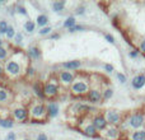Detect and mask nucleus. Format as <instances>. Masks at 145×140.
<instances>
[{
	"instance_id": "obj_27",
	"label": "nucleus",
	"mask_w": 145,
	"mask_h": 140,
	"mask_svg": "<svg viewBox=\"0 0 145 140\" xmlns=\"http://www.w3.org/2000/svg\"><path fill=\"white\" fill-rule=\"evenodd\" d=\"M7 36H8V38H12L13 36H14V29H13V27H12V26H9V27H8Z\"/></svg>"
},
{
	"instance_id": "obj_29",
	"label": "nucleus",
	"mask_w": 145,
	"mask_h": 140,
	"mask_svg": "<svg viewBox=\"0 0 145 140\" xmlns=\"http://www.w3.org/2000/svg\"><path fill=\"white\" fill-rule=\"evenodd\" d=\"M50 32H51V27H45L40 31L41 35H47V33H50Z\"/></svg>"
},
{
	"instance_id": "obj_42",
	"label": "nucleus",
	"mask_w": 145,
	"mask_h": 140,
	"mask_svg": "<svg viewBox=\"0 0 145 140\" xmlns=\"http://www.w3.org/2000/svg\"><path fill=\"white\" fill-rule=\"evenodd\" d=\"M1 74H3V68L0 66V75H1Z\"/></svg>"
},
{
	"instance_id": "obj_13",
	"label": "nucleus",
	"mask_w": 145,
	"mask_h": 140,
	"mask_svg": "<svg viewBox=\"0 0 145 140\" xmlns=\"http://www.w3.org/2000/svg\"><path fill=\"white\" fill-rule=\"evenodd\" d=\"M47 112H48V116H51V117H55V116L59 113V107H57V105H56V103H54V102L48 103V106H47Z\"/></svg>"
},
{
	"instance_id": "obj_22",
	"label": "nucleus",
	"mask_w": 145,
	"mask_h": 140,
	"mask_svg": "<svg viewBox=\"0 0 145 140\" xmlns=\"http://www.w3.org/2000/svg\"><path fill=\"white\" fill-rule=\"evenodd\" d=\"M33 89H35V93H36V94H37L40 98H43V97H45V92H43V90H41L40 85L35 84V87H33Z\"/></svg>"
},
{
	"instance_id": "obj_28",
	"label": "nucleus",
	"mask_w": 145,
	"mask_h": 140,
	"mask_svg": "<svg viewBox=\"0 0 145 140\" xmlns=\"http://www.w3.org/2000/svg\"><path fill=\"white\" fill-rule=\"evenodd\" d=\"M117 79L120 80L122 84H123V83H126V80H127V79H126V77L122 74V73H117Z\"/></svg>"
},
{
	"instance_id": "obj_43",
	"label": "nucleus",
	"mask_w": 145,
	"mask_h": 140,
	"mask_svg": "<svg viewBox=\"0 0 145 140\" xmlns=\"http://www.w3.org/2000/svg\"><path fill=\"white\" fill-rule=\"evenodd\" d=\"M0 48H1V41H0Z\"/></svg>"
},
{
	"instance_id": "obj_21",
	"label": "nucleus",
	"mask_w": 145,
	"mask_h": 140,
	"mask_svg": "<svg viewBox=\"0 0 145 140\" xmlns=\"http://www.w3.org/2000/svg\"><path fill=\"white\" fill-rule=\"evenodd\" d=\"M0 126L1 128H12L13 126V121L7 118V120H0Z\"/></svg>"
},
{
	"instance_id": "obj_44",
	"label": "nucleus",
	"mask_w": 145,
	"mask_h": 140,
	"mask_svg": "<svg viewBox=\"0 0 145 140\" xmlns=\"http://www.w3.org/2000/svg\"><path fill=\"white\" fill-rule=\"evenodd\" d=\"M25 140H29V139H25Z\"/></svg>"
},
{
	"instance_id": "obj_20",
	"label": "nucleus",
	"mask_w": 145,
	"mask_h": 140,
	"mask_svg": "<svg viewBox=\"0 0 145 140\" xmlns=\"http://www.w3.org/2000/svg\"><path fill=\"white\" fill-rule=\"evenodd\" d=\"M47 22H48V18L46 15H38V18H37L38 26H45V24H47Z\"/></svg>"
},
{
	"instance_id": "obj_1",
	"label": "nucleus",
	"mask_w": 145,
	"mask_h": 140,
	"mask_svg": "<svg viewBox=\"0 0 145 140\" xmlns=\"http://www.w3.org/2000/svg\"><path fill=\"white\" fill-rule=\"evenodd\" d=\"M145 124V116L143 112H135L130 116L129 118V125L135 130H139L140 128H143Z\"/></svg>"
},
{
	"instance_id": "obj_37",
	"label": "nucleus",
	"mask_w": 145,
	"mask_h": 140,
	"mask_svg": "<svg viewBox=\"0 0 145 140\" xmlns=\"http://www.w3.org/2000/svg\"><path fill=\"white\" fill-rule=\"evenodd\" d=\"M37 140H48L47 136L45 135V134H40V135L37 136Z\"/></svg>"
},
{
	"instance_id": "obj_32",
	"label": "nucleus",
	"mask_w": 145,
	"mask_h": 140,
	"mask_svg": "<svg viewBox=\"0 0 145 140\" xmlns=\"http://www.w3.org/2000/svg\"><path fill=\"white\" fill-rule=\"evenodd\" d=\"M129 55H130V58L135 59V58H138V55H139V51H138V50H134V51H131V52L129 54Z\"/></svg>"
},
{
	"instance_id": "obj_26",
	"label": "nucleus",
	"mask_w": 145,
	"mask_h": 140,
	"mask_svg": "<svg viewBox=\"0 0 145 140\" xmlns=\"http://www.w3.org/2000/svg\"><path fill=\"white\" fill-rule=\"evenodd\" d=\"M7 98H8V93H7V90L0 89V102H4V101H7Z\"/></svg>"
},
{
	"instance_id": "obj_31",
	"label": "nucleus",
	"mask_w": 145,
	"mask_h": 140,
	"mask_svg": "<svg viewBox=\"0 0 145 140\" xmlns=\"http://www.w3.org/2000/svg\"><path fill=\"white\" fill-rule=\"evenodd\" d=\"M5 140H15V134L14 133H8Z\"/></svg>"
},
{
	"instance_id": "obj_15",
	"label": "nucleus",
	"mask_w": 145,
	"mask_h": 140,
	"mask_svg": "<svg viewBox=\"0 0 145 140\" xmlns=\"http://www.w3.org/2000/svg\"><path fill=\"white\" fill-rule=\"evenodd\" d=\"M63 65H64V68H66V69L74 70V69L80 68V61H78V60H74V61H68V63H64Z\"/></svg>"
},
{
	"instance_id": "obj_14",
	"label": "nucleus",
	"mask_w": 145,
	"mask_h": 140,
	"mask_svg": "<svg viewBox=\"0 0 145 140\" xmlns=\"http://www.w3.org/2000/svg\"><path fill=\"white\" fill-rule=\"evenodd\" d=\"M133 140H145V130H135L131 134Z\"/></svg>"
},
{
	"instance_id": "obj_16",
	"label": "nucleus",
	"mask_w": 145,
	"mask_h": 140,
	"mask_svg": "<svg viewBox=\"0 0 145 140\" xmlns=\"http://www.w3.org/2000/svg\"><path fill=\"white\" fill-rule=\"evenodd\" d=\"M28 55H29L31 58H33V59H38L41 56V52H40V50H38L37 47H31L29 50H28Z\"/></svg>"
},
{
	"instance_id": "obj_2",
	"label": "nucleus",
	"mask_w": 145,
	"mask_h": 140,
	"mask_svg": "<svg viewBox=\"0 0 145 140\" xmlns=\"http://www.w3.org/2000/svg\"><path fill=\"white\" fill-rule=\"evenodd\" d=\"M106 120H107L108 124H111V125H117V124H120L121 121V113L117 112V111H107L106 112Z\"/></svg>"
},
{
	"instance_id": "obj_19",
	"label": "nucleus",
	"mask_w": 145,
	"mask_h": 140,
	"mask_svg": "<svg viewBox=\"0 0 145 140\" xmlns=\"http://www.w3.org/2000/svg\"><path fill=\"white\" fill-rule=\"evenodd\" d=\"M64 26L65 27H68L69 29L72 27H75V18L74 17H70V18H68V19L65 20V23H64Z\"/></svg>"
},
{
	"instance_id": "obj_5",
	"label": "nucleus",
	"mask_w": 145,
	"mask_h": 140,
	"mask_svg": "<svg viewBox=\"0 0 145 140\" xmlns=\"http://www.w3.org/2000/svg\"><path fill=\"white\" fill-rule=\"evenodd\" d=\"M71 90L75 94H84L88 90V85L85 84L84 82H75L74 84L71 85Z\"/></svg>"
},
{
	"instance_id": "obj_38",
	"label": "nucleus",
	"mask_w": 145,
	"mask_h": 140,
	"mask_svg": "<svg viewBox=\"0 0 145 140\" xmlns=\"http://www.w3.org/2000/svg\"><path fill=\"white\" fill-rule=\"evenodd\" d=\"M83 12H84V8H83V7H80V8H78V9H76L78 14H83Z\"/></svg>"
},
{
	"instance_id": "obj_9",
	"label": "nucleus",
	"mask_w": 145,
	"mask_h": 140,
	"mask_svg": "<svg viewBox=\"0 0 145 140\" xmlns=\"http://www.w3.org/2000/svg\"><path fill=\"white\" fill-rule=\"evenodd\" d=\"M105 136L107 139H117L118 136H120V130H118L117 128H113V126H111V128H108L107 130L105 131Z\"/></svg>"
},
{
	"instance_id": "obj_23",
	"label": "nucleus",
	"mask_w": 145,
	"mask_h": 140,
	"mask_svg": "<svg viewBox=\"0 0 145 140\" xmlns=\"http://www.w3.org/2000/svg\"><path fill=\"white\" fill-rule=\"evenodd\" d=\"M24 28H25V31H28V32H33V29H35V23L28 20V22L24 24Z\"/></svg>"
},
{
	"instance_id": "obj_4",
	"label": "nucleus",
	"mask_w": 145,
	"mask_h": 140,
	"mask_svg": "<svg viewBox=\"0 0 145 140\" xmlns=\"http://www.w3.org/2000/svg\"><path fill=\"white\" fill-rule=\"evenodd\" d=\"M131 85H133L134 89H141L145 85V75L139 74L136 77H134L133 80H131Z\"/></svg>"
},
{
	"instance_id": "obj_7",
	"label": "nucleus",
	"mask_w": 145,
	"mask_h": 140,
	"mask_svg": "<svg viewBox=\"0 0 145 140\" xmlns=\"http://www.w3.org/2000/svg\"><path fill=\"white\" fill-rule=\"evenodd\" d=\"M45 115H46V110L42 105H37L33 107V110H32V117L33 118H38V120H40V118H42Z\"/></svg>"
},
{
	"instance_id": "obj_41",
	"label": "nucleus",
	"mask_w": 145,
	"mask_h": 140,
	"mask_svg": "<svg viewBox=\"0 0 145 140\" xmlns=\"http://www.w3.org/2000/svg\"><path fill=\"white\" fill-rule=\"evenodd\" d=\"M52 38H54V40H55V38H59V35H54Z\"/></svg>"
},
{
	"instance_id": "obj_30",
	"label": "nucleus",
	"mask_w": 145,
	"mask_h": 140,
	"mask_svg": "<svg viewBox=\"0 0 145 140\" xmlns=\"http://www.w3.org/2000/svg\"><path fill=\"white\" fill-rule=\"evenodd\" d=\"M7 58V50L5 48H0V60H3V59Z\"/></svg>"
},
{
	"instance_id": "obj_39",
	"label": "nucleus",
	"mask_w": 145,
	"mask_h": 140,
	"mask_svg": "<svg viewBox=\"0 0 145 140\" xmlns=\"http://www.w3.org/2000/svg\"><path fill=\"white\" fill-rule=\"evenodd\" d=\"M15 38H17V41H18V42H20V41H22V35H20V33H18V35H17V37H15Z\"/></svg>"
},
{
	"instance_id": "obj_12",
	"label": "nucleus",
	"mask_w": 145,
	"mask_h": 140,
	"mask_svg": "<svg viewBox=\"0 0 145 140\" xmlns=\"http://www.w3.org/2000/svg\"><path fill=\"white\" fill-rule=\"evenodd\" d=\"M27 115H28V112L25 108H17V110L14 111V117L19 121L25 120V118H27Z\"/></svg>"
},
{
	"instance_id": "obj_6",
	"label": "nucleus",
	"mask_w": 145,
	"mask_h": 140,
	"mask_svg": "<svg viewBox=\"0 0 145 140\" xmlns=\"http://www.w3.org/2000/svg\"><path fill=\"white\" fill-rule=\"evenodd\" d=\"M5 69H7V71L9 73L10 75H18L20 73V66L18 65V63H15V61H9V63H7Z\"/></svg>"
},
{
	"instance_id": "obj_10",
	"label": "nucleus",
	"mask_w": 145,
	"mask_h": 140,
	"mask_svg": "<svg viewBox=\"0 0 145 140\" xmlns=\"http://www.w3.org/2000/svg\"><path fill=\"white\" fill-rule=\"evenodd\" d=\"M57 84H54V83H48V84L45 85V88H43V92H45L46 96H50V97H52V96H55L56 93H57Z\"/></svg>"
},
{
	"instance_id": "obj_40",
	"label": "nucleus",
	"mask_w": 145,
	"mask_h": 140,
	"mask_svg": "<svg viewBox=\"0 0 145 140\" xmlns=\"http://www.w3.org/2000/svg\"><path fill=\"white\" fill-rule=\"evenodd\" d=\"M18 10H19L22 14H25V10H24V8H18Z\"/></svg>"
},
{
	"instance_id": "obj_33",
	"label": "nucleus",
	"mask_w": 145,
	"mask_h": 140,
	"mask_svg": "<svg viewBox=\"0 0 145 140\" xmlns=\"http://www.w3.org/2000/svg\"><path fill=\"white\" fill-rule=\"evenodd\" d=\"M105 37H106V40H107L108 42H111V43L115 42V38H113V36H111V35H106Z\"/></svg>"
},
{
	"instance_id": "obj_24",
	"label": "nucleus",
	"mask_w": 145,
	"mask_h": 140,
	"mask_svg": "<svg viewBox=\"0 0 145 140\" xmlns=\"http://www.w3.org/2000/svg\"><path fill=\"white\" fill-rule=\"evenodd\" d=\"M113 96V90L111 89V88H108V89H106L105 90V93H103V98L105 99H110L111 97Z\"/></svg>"
},
{
	"instance_id": "obj_35",
	"label": "nucleus",
	"mask_w": 145,
	"mask_h": 140,
	"mask_svg": "<svg viewBox=\"0 0 145 140\" xmlns=\"http://www.w3.org/2000/svg\"><path fill=\"white\" fill-rule=\"evenodd\" d=\"M105 69H106V71H108V73H112V71H113V66L110 65V64L105 65Z\"/></svg>"
},
{
	"instance_id": "obj_36",
	"label": "nucleus",
	"mask_w": 145,
	"mask_h": 140,
	"mask_svg": "<svg viewBox=\"0 0 145 140\" xmlns=\"http://www.w3.org/2000/svg\"><path fill=\"white\" fill-rule=\"evenodd\" d=\"M140 51L145 54V40H143L141 41V43H140Z\"/></svg>"
},
{
	"instance_id": "obj_18",
	"label": "nucleus",
	"mask_w": 145,
	"mask_h": 140,
	"mask_svg": "<svg viewBox=\"0 0 145 140\" xmlns=\"http://www.w3.org/2000/svg\"><path fill=\"white\" fill-rule=\"evenodd\" d=\"M64 5H65V3L64 1H56V3H54L52 4V8H54L55 12H60V10L64 9Z\"/></svg>"
},
{
	"instance_id": "obj_25",
	"label": "nucleus",
	"mask_w": 145,
	"mask_h": 140,
	"mask_svg": "<svg viewBox=\"0 0 145 140\" xmlns=\"http://www.w3.org/2000/svg\"><path fill=\"white\" fill-rule=\"evenodd\" d=\"M8 27H9V26L7 24V22H4V20H1V22H0V33H7V31H8Z\"/></svg>"
},
{
	"instance_id": "obj_8",
	"label": "nucleus",
	"mask_w": 145,
	"mask_h": 140,
	"mask_svg": "<svg viewBox=\"0 0 145 140\" xmlns=\"http://www.w3.org/2000/svg\"><path fill=\"white\" fill-rule=\"evenodd\" d=\"M88 99L92 103H99L101 101H102V94H101V92L97 89L89 90V93H88Z\"/></svg>"
},
{
	"instance_id": "obj_34",
	"label": "nucleus",
	"mask_w": 145,
	"mask_h": 140,
	"mask_svg": "<svg viewBox=\"0 0 145 140\" xmlns=\"http://www.w3.org/2000/svg\"><path fill=\"white\" fill-rule=\"evenodd\" d=\"M83 29V27H80V26H75V27H72V28H70V32H76V31H82Z\"/></svg>"
},
{
	"instance_id": "obj_3",
	"label": "nucleus",
	"mask_w": 145,
	"mask_h": 140,
	"mask_svg": "<svg viewBox=\"0 0 145 140\" xmlns=\"http://www.w3.org/2000/svg\"><path fill=\"white\" fill-rule=\"evenodd\" d=\"M107 120H106L105 116H95L94 120H93V125H94V128L97 129V130L102 131L105 130L106 128H107Z\"/></svg>"
},
{
	"instance_id": "obj_17",
	"label": "nucleus",
	"mask_w": 145,
	"mask_h": 140,
	"mask_svg": "<svg viewBox=\"0 0 145 140\" xmlns=\"http://www.w3.org/2000/svg\"><path fill=\"white\" fill-rule=\"evenodd\" d=\"M85 134H87V135H89V136H95L97 135V129L94 128V125H89V126H87V128H85Z\"/></svg>"
},
{
	"instance_id": "obj_11",
	"label": "nucleus",
	"mask_w": 145,
	"mask_h": 140,
	"mask_svg": "<svg viewBox=\"0 0 145 140\" xmlns=\"http://www.w3.org/2000/svg\"><path fill=\"white\" fill-rule=\"evenodd\" d=\"M60 78H61V82L64 83V84H70V83L74 80V75L71 74L70 71H63L60 74Z\"/></svg>"
}]
</instances>
